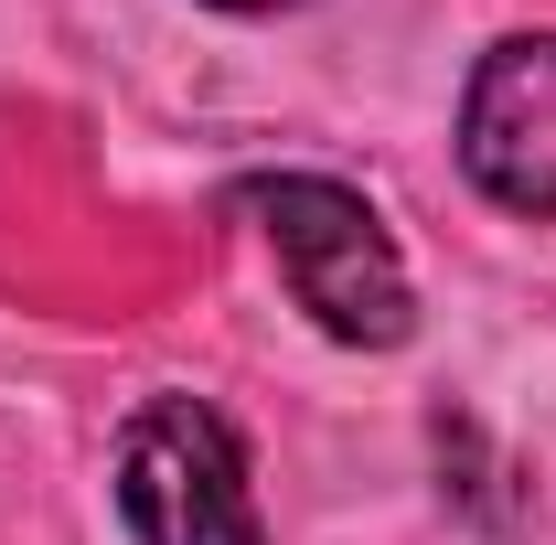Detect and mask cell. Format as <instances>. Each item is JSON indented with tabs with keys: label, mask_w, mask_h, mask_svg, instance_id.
Here are the masks:
<instances>
[{
	"label": "cell",
	"mask_w": 556,
	"mask_h": 545,
	"mask_svg": "<svg viewBox=\"0 0 556 545\" xmlns=\"http://www.w3.org/2000/svg\"><path fill=\"white\" fill-rule=\"evenodd\" d=\"M118 524L139 545H268L236 417L204 396H139L118 428Z\"/></svg>",
	"instance_id": "7a4b0ae2"
},
{
	"label": "cell",
	"mask_w": 556,
	"mask_h": 545,
	"mask_svg": "<svg viewBox=\"0 0 556 545\" xmlns=\"http://www.w3.org/2000/svg\"><path fill=\"white\" fill-rule=\"evenodd\" d=\"M214 11H247V22H268V11H311V0H214Z\"/></svg>",
	"instance_id": "277c9868"
},
{
	"label": "cell",
	"mask_w": 556,
	"mask_h": 545,
	"mask_svg": "<svg viewBox=\"0 0 556 545\" xmlns=\"http://www.w3.org/2000/svg\"><path fill=\"white\" fill-rule=\"evenodd\" d=\"M236 204L257 214L289 300L321 321L332 342L353 353H396L417 332V289H407V257L386 236V214L364 204L353 182H321V172H278V182H247Z\"/></svg>",
	"instance_id": "6da1fadb"
},
{
	"label": "cell",
	"mask_w": 556,
	"mask_h": 545,
	"mask_svg": "<svg viewBox=\"0 0 556 545\" xmlns=\"http://www.w3.org/2000/svg\"><path fill=\"white\" fill-rule=\"evenodd\" d=\"M460 172L525 225H556V33H503L460 86Z\"/></svg>",
	"instance_id": "3957f363"
}]
</instances>
